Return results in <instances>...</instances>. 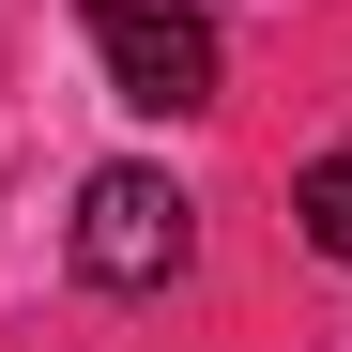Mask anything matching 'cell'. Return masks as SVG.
<instances>
[{
    "mask_svg": "<svg viewBox=\"0 0 352 352\" xmlns=\"http://www.w3.org/2000/svg\"><path fill=\"white\" fill-rule=\"evenodd\" d=\"M77 31H92V62H107V92L138 123H199L230 92V46H214L199 0H77Z\"/></svg>",
    "mask_w": 352,
    "mask_h": 352,
    "instance_id": "obj_1",
    "label": "cell"
},
{
    "mask_svg": "<svg viewBox=\"0 0 352 352\" xmlns=\"http://www.w3.org/2000/svg\"><path fill=\"white\" fill-rule=\"evenodd\" d=\"M62 245H77V276H92V291H168V276L199 261V199L168 184V168H92Z\"/></svg>",
    "mask_w": 352,
    "mask_h": 352,
    "instance_id": "obj_2",
    "label": "cell"
},
{
    "mask_svg": "<svg viewBox=\"0 0 352 352\" xmlns=\"http://www.w3.org/2000/svg\"><path fill=\"white\" fill-rule=\"evenodd\" d=\"M291 230H307L322 261H352V138H337V153H307V168H291Z\"/></svg>",
    "mask_w": 352,
    "mask_h": 352,
    "instance_id": "obj_3",
    "label": "cell"
}]
</instances>
